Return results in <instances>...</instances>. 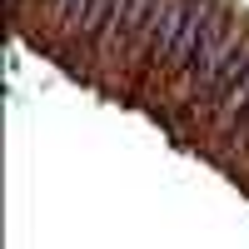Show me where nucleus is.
<instances>
[{
	"label": "nucleus",
	"mask_w": 249,
	"mask_h": 249,
	"mask_svg": "<svg viewBox=\"0 0 249 249\" xmlns=\"http://www.w3.org/2000/svg\"><path fill=\"white\" fill-rule=\"evenodd\" d=\"M210 5H214V0H164L160 15H155V30H150V45H144L140 65L150 70V75H164V70H170L175 45L184 40V30H190V25H195V20L210 10Z\"/></svg>",
	"instance_id": "f03ea898"
},
{
	"label": "nucleus",
	"mask_w": 249,
	"mask_h": 249,
	"mask_svg": "<svg viewBox=\"0 0 249 249\" xmlns=\"http://www.w3.org/2000/svg\"><path fill=\"white\" fill-rule=\"evenodd\" d=\"M20 5H25V0H10V15H20Z\"/></svg>",
	"instance_id": "423d86ee"
},
{
	"label": "nucleus",
	"mask_w": 249,
	"mask_h": 249,
	"mask_svg": "<svg viewBox=\"0 0 249 249\" xmlns=\"http://www.w3.org/2000/svg\"><path fill=\"white\" fill-rule=\"evenodd\" d=\"M120 5H124V0H85V15H80V25L65 35V40H70V50H95L100 40H105L110 20L120 15Z\"/></svg>",
	"instance_id": "7ed1b4c3"
},
{
	"label": "nucleus",
	"mask_w": 249,
	"mask_h": 249,
	"mask_svg": "<svg viewBox=\"0 0 249 249\" xmlns=\"http://www.w3.org/2000/svg\"><path fill=\"white\" fill-rule=\"evenodd\" d=\"M244 105H249V65L230 80V85H224L219 90V100H214V105H210V130L224 140V135H230L234 130V120L244 115Z\"/></svg>",
	"instance_id": "20e7f679"
},
{
	"label": "nucleus",
	"mask_w": 249,
	"mask_h": 249,
	"mask_svg": "<svg viewBox=\"0 0 249 249\" xmlns=\"http://www.w3.org/2000/svg\"><path fill=\"white\" fill-rule=\"evenodd\" d=\"M224 144H230L234 155H249V105H244V115L234 120V130L224 135Z\"/></svg>",
	"instance_id": "39448f33"
},
{
	"label": "nucleus",
	"mask_w": 249,
	"mask_h": 249,
	"mask_svg": "<svg viewBox=\"0 0 249 249\" xmlns=\"http://www.w3.org/2000/svg\"><path fill=\"white\" fill-rule=\"evenodd\" d=\"M160 5H164V0H124V5H120V15L110 20L105 40L95 45L100 65H120V60H130V55H144Z\"/></svg>",
	"instance_id": "f257e3e1"
}]
</instances>
